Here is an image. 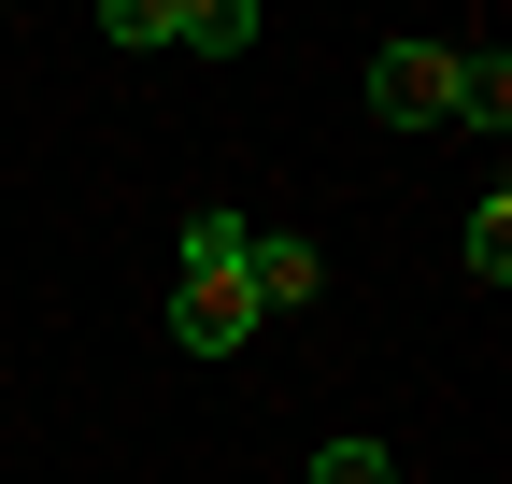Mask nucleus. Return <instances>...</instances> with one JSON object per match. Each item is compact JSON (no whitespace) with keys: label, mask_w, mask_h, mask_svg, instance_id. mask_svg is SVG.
Listing matches in <instances>:
<instances>
[{"label":"nucleus","mask_w":512,"mask_h":484,"mask_svg":"<svg viewBox=\"0 0 512 484\" xmlns=\"http://www.w3.org/2000/svg\"><path fill=\"white\" fill-rule=\"evenodd\" d=\"M313 484H399V456L384 442H313Z\"/></svg>","instance_id":"6e6552de"},{"label":"nucleus","mask_w":512,"mask_h":484,"mask_svg":"<svg viewBox=\"0 0 512 484\" xmlns=\"http://www.w3.org/2000/svg\"><path fill=\"white\" fill-rule=\"evenodd\" d=\"M242 299L256 314H299V299H328V257L299 228H242Z\"/></svg>","instance_id":"7ed1b4c3"},{"label":"nucleus","mask_w":512,"mask_h":484,"mask_svg":"<svg viewBox=\"0 0 512 484\" xmlns=\"http://www.w3.org/2000/svg\"><path fill=\"white\" fill-rule=\"evenodd\" d=\"M171 342H185V356H242V342H256V299H242V214H228V200H200V214H185Z\"/></svg>","instance_id":"f257e3e1"},{"label":"nucleus","mask_w":512,"mask_h":484,"mask_svg":"<svg viewBox=\"0 0 512 484\" xmlns=\"http://www.w3.org/2000/svg\"><path fill=\"white\" fill-rule=\"evenodd\" d=\"M370 114L384 129H441L456 114V43H370Z\"/></svg>","instance_id":"f03ea898"},{"label":"nucleus","mask_w":512,"mask_h":484,"mask_svg":"<svg viewBox=\"0 0 512 484\" xmlns=\"http://www.w3.org/2000/svg\"><path fill=\"white\" fill-rule=\"evenodd\" d=\"M456 129H512V57L498 43H456Z\"/></svg>","instance_id":"20e7f679"},{"label":"nucleus","mask_w":512,"mask_h":484,"mask_svg":"<svg viewBox=\"0 0 512 484\" xmlns=\"http://www.w3.org/2000/svg\"><path fill=\"white\" fill-rule=\"evenodd\" d=\"M100 43H171L185 57V0H100Z\"/></svg>","instance_id":"39448f33"},{"label":"nucleus","mask_w":512,"mask_h":484,"mask_svg":"<svg viewBox=\"0 0 512 484\" xmlns=\"http://www.w3.org/2000/svg\"><path fill=\"white\" fill-rule=\"evenodd\" d=\"M256 43V0H185V57H242Z\"/></svg>","instance_id":"423d86ee"},{"label":"nucleus","mask_w":512,"mask_h":484,"mask_svg":"<svg viewBox=\"0 0 512 484\" xmlns=\"http://www.w3.org/2000/svg\"><path fill=\"white\" fill-rule=\"evenodd\" d=\"M456 257H470L484 285H512V200H470V228H456Z\"/></svg>","instance_id":"0eeeda50"}]
</instances>
